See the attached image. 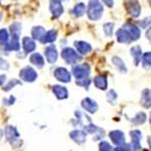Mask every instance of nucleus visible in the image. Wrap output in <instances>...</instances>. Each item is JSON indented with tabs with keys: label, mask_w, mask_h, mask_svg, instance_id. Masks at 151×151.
<instances>
[{
	"label": "nucleus",
	"mask_w": 151,
	"mask_h": 151,
	"mask_svg": "<svg viewBox=\"0 0 151 151\" xmlns=\"http://www.w3.org/2000/svg\"><path fill=\"white\" fill-rule=\"evenodd\" d=\"M104 8L100 3L99 0H89L88 5V17L91 21H98L101 17Z\"/></svg>",
	"instance_id": "nucleus-1"
},
{
	"label": "nucleus",
	"mask_w": 151,
	"mask_h": 151,
	"mask_svg": "<svg viewBox=\"0 0 151 151\" xmlns=\"http://www.w3.org/2000/svg\"><path fill=\"white\" fill-rule=\"evenodd\" d=\"M61 56L68 64H76L82 60V57L71 48H64L61 52Z\"/></svg>",
	"instance_id": "nucleus-2"
},
{
	"label": "nucleus",
	"mask_w": 151,
	"mask_h": 151,
	"mask_svg": "<svg viewBox=\"0 0 151 151\" xmlns=\"http://www.w3.org/2000/svg\"><path fill=\"white\" fill-rule=\"evenodd\" d=\"M90 70H91L90 66L85 63L74 67L73 68V73L77 80H80V79H86L89 75Z\"/></svg>",
	"instance_id": "nucleus-3"
},
{
	"label": "nucleus",
	"mask_w": 151,
	"mask_h": 151,
	"mask_svg": "<svg viewBox=\"0 0 151 151\" xmlns=\"http://www.w3.org/2000/svg\"><path fill=\"white\" fill-rule=\"evenodd\" d=\"M125 8L128 13L134 17H137L141 14V6L137 0H125Z\"/></svg>",
	"instance_id": "nucleus-4"
},
{
	"label": "nucleus",
	"mask_w": 151,
	"mask_h": 151,
	"mask_svg": "<svg viewBox=\"0 0 151 151\" xmlns=\"http://www.w3.org/2000/svg\"><path fill=\"white\" fill-rule=\"evenodd\" d=\"M5 136L8 141L12 144L14 147H15V143H18L20 144H22V142L21 141H18L17 138L19 137L20 134L17 132L16 128L13 126H7L5 129Z\"/></svg>",
	"instance_id": "nucleus-5"
},
{
	"label": "nucleus",
	"mask_w": 151,
	"mask_h": 151,
	"mask_svg": "<svg viewBox=\"0 0 151 151\" xmlns=\"http://www.w3.org/2000/svg\"><path fill=\"white\" fill-rule=\"evenodd\" d=\"M20 77L25 82L33 83L37 78V73L32 67H27L22 69L20 72Z\"/></svg>",
	"instance_id": "nucleus-6"
},
{
	"label": "nucleus",
	"mask_w": 151,
	"mask_h": 151,
	"mask_svg": "<svg viewBox=\"0 0 151 151\" xmlns=\"http://www.w3.org/2000/svg\"><path fill=\"white\" fill-rule=\"evenodd\" d=\"M55 76L57 79L61 83H67L71 79V76L70 72L64 67H58L55 70Z\"/></svg>",
	"instance_id": "nucleus-7"
},
{
	"label": "nucleus",
	"mask_w": 151,
	"mask_h": 151,
	"mask_svg": "<svg viewBox=\"0 0 151 151\" xmlns=\"http://www.w3.org/2000/svg\"><path fill=\"white\" fill-rule=\"evenodd\" d=\"M50 11L55 17H59L64 12V7L59 0H52L50 2Z\"/></svg>",
	"instance_id": "nucleus-8"
},
{
	"label": "nucleus",
	"mask_w": 151,
	"mask_h": 151,
	"mask_svg": "<svg viewBox=\"0 0 151 151\" xmlns=\"http://www.w3.org/2000/svg\"><path fill=\"white\" fill-rule=\"evenodd\" d=\"M45 55L47 60L49 62L50 64L55 63L56 60H58V53L55 45H52L46 47L45 51Z\"/></svg>",
	"instance_id": "nucleus-9"
},
{
	"label": "nucleus",
	"mask_w": 151,
	"mask_h": 151,
	"mask_svg": "<svg viewBox=\"0 0 151 151\" xmlns=\"http://www.w3.org/2000/svg\"><path fill=\"white\" fill-rule=\"evenodd\" d=\"M110 137L113 144L116 145H122L125 142V134L119 130H114L110 132Z\"/></svg>",
	"instance_id": "nucleus-10"
},
{
	"label": "nucleus",
	"mask_w": 151,
	"mask_h": 151,
	"mask_svg": "<svg viewBox=\"0 0 151 151\" xmlns=\"http://www.w3.org/2000/svg\"><path fill=\"white\" fill-rule=\"evenodd\" d=\"M81 104L85 110H87L90 113H94L98 110L97 103L89 98H86L83 99L81 102Z\"/></svg>",
	"instance_id": "nucleus-11"
},
{
	"label": "nucleus",
	"mask_w": 151,
	"mask_h": 151,
	"mask_svg": "<svg viewBox=\"0 0 151 151\" xmlns=\"http://www.w3.org/2000/svg\"><path fill=\"white\" fill-rule=\"evenodd\" d=\"M117 41L120 43H130L132 42V37L128 30L124 27L119 29L116 33Z\"/></svg>",
	"instance_id": "nucleus-12"
},
{
	"label": "nucleus",
	"mask_w": 151,
	"mask_h": 151,
	"mask_svg": "<svg viewBox=\"0 0 151 151\" xmlns=\"http://www.w3.org/2000/svg\"><path fill=\"white\" fill-rule=\"evenodd\" d=\"M130 135L132 137V144H133V150L137 151L141 149L140 141L142 137V134L140 131L134 130L130 132Z\"/></svg>",
	"instance_id": "nucleus-13"
},
{
	"label": "nucleus",
	"mask_w": 151,
	"mask_h": 151,
	"mask_svg": "<svg viewBox=\"0 0 151 151\" xmlns=\"http://www.w3.org/2000/svg\"><path fill=\"white\" fill-rule=\"evenodd\" d=\"M123 27L127 29L128 32L129 33L132 41H135V40H137L139 39L140 36H141V31L137 27L132 24H126Z\"/></svg>",
	"instance_id": "nucleus-14"
},
{
	"label": "nucleus",
	"mask_w": 151,
	"mask_h": 151,
	"mask_svg": "<svg viewBox=\"0 0 151 151\" xmlns=\"http://www.w3.org/2000/svg\"><path fill=\"white\" fill-rule=\"evenodd\" d=\"M52 91L55 94L57 98L59 100H64L68 97V91L65 87L60 86H54L52 87Z\"/></svg>",
	"instance_id": "nucleus-15"
},
{
	"label": "nucleus",
	"mask_w": 151,
	"mask_h": 151,
	"mask_svg": "<svg viewBox=\"0 0 151 151\" xmlns=\"http://www.w3.org/2000/svg\"><path fill=\"white\" fill-rule=\"evenodd\" d=\"M70 137L78 144H82L86 141V134L83 131L74 130L70 132Z\"/></svg>",
	"instance_id": "nucleus-16"
},
{
	"label": "nucleus",
	"mask_w": 151,
	"mask_h": 151,
	"mask_svg": "<svg viewBox=\"0 0 151 151\" xmlns=\"http://www.w3.org/2000/svg\"><path fill=\"white\" fill-rule=\"evenodd\" d=\"M74 44L78 52L82 55H86L91 51V46L89 43L83 41H76Z\"/></svg>",
	"instance_id": "nucleus-17"
},
{
	"label": "nucleus",
	"mask_w": 151,
	"mask_h": 151,
	"mask_svg": "<svg viewBox=\"0 0 151 151\" xmlns=\"http://www.w3.org/2000/svg\"><path fill=\"white\" fill-rule=\"evenodd\" d=\"M141 104L144 108H150L151 106V90L145 89L143 91L141 98Z\"/></svg>",
	"instance_id": "nucleus-18"
},
{
	"label": "nucleus",
	"mask_w": 151,
	"mask_h": 151,
	"mask_svg": "<svg viewBox=\"0 0 151 151\" xmlns=\"http://www.w3.org/2000/svg\"><path fill=\"white\" fill-rule=\"evenodd\" d=\"M23 47L27 54L33 52L36 48V43L33 40L29 37H24L23 39Z\"/></svg>",
	"instance_id": "nucleus-19"
},
{
	"label": "nucleus",
	"mask_w": 151,
	"mask_h": 151,
	"mask_svg": "<svg viewBox=\"0 0 151 151\" xmlns=\"http://www.w3.org/2000/svg\"><path fill=\"white\" fill-rule=\"evenodd\" d=\"M85 129L87 132L91 133V134H95L97 136H98V139L101 138L104 135V131L99 127H97L96 125H93V124H89L87 126L85 127Z\"/></svg>",
	"instance_id": "nucleus-20"
},
{
	"label": "nucleus",
	"mask_w": 151,
	"mask_h": 151,
	"mask_svg": "<svg viewBox=\"0 0 151 151\" xmlns=\"http://www.w3.org/2000/svg\"><path fill=\"white\" fill-rule=\"evenodd\" d=\"M57 36H58V32L55 29H52V30L48 31L47 33H45V35L40 39V42L42 43H44V44L52 42L55 41Z\"/></svg>",
	"instance_id": "nucleus-21"
},
{
	"label": "nucleus",
	"mask_w": 151,
	"mask_h": 151,
	"mask_svg": "<svg viewBox=\"0 0 151 151\" xmlns=\"http://www.w3.org/2000/svg\"><path fill=\"white\" fill-rule=\"evenodd\" d=\"M94 83L97 88L105 90L107 87V79L106 76H97L94 79Z\"/></svg>",
	"instance_id": "nucleus-22"
},
{
	"label": "nucleus",
	"mask_w": 151,
	"mask_h": 151,
	"mask_svg": "<svg viewBox=\"0 0 151 151\" xmlns=\"http://www.w3.org/2000/svg\"><path fill=\"white\" fill-rule=\"evenodd\" d=\"M131 55L134 58V64L136 66L138 65L141 60V55H142V51L139 45H136V46L132 47L130 50Z\"/></svg>",
	"instance_id": "nucleus-23"
},
{
	"label": "nucleus",
	"mask_w": 151,
	"mask_h": 151,
	"mask_svg": "<svg viewBox=\"0 0 151 151\" xmlns=\"http://www.w3.org/2000/svg\"><path fill=\"white\" fill-rule=\"evenodd\" d=\"M20 43H19V36L12 35V38L10 42L6 45L5 49L8 51H17L20 49Z\"/></svg>",
	"instance_id": "nucleus-24"
},
{
	"label": "nucleus",
	"mask_w": 151,
	"mask_h": 151,
	"mask_svg": "<svg viewBox=\"0 0 151 151\" xmlns=\"http://www.w3.org/2000/svg\"><path fill=\"white\" fill-rule=\"evenodd\" d=\"M30 62L34 65L37 66L38 67L42 68L43 66L45 65V60L40 54L35 53L31 55L30 57Z\"/></svg>",
	"instance_id": "nucleus-25"
},
{
	"label": "nucleus",
	"mask_w": 151,
	"mask_h": 151,
	"mask_svg": "<svg viewBox=\"0 0 151 151\" xmlns=\"http://www.w3.org/2000/svg\"><path fill=\"white\" fill-rule=\"evenodd\" d=\"M45 33V29L42 27H34L32 29V37L33 40H40Z\"/></svg>",
	"instance_id": "nucleus-26"
},
{
	"label": "nucleus",
	"mask_w": 151,
	"mask_h": 151,
	"mask_svg": "<svg viewBox=\"0 0 151 151\" xmlns=\"http://www.w3.org/2000/svg\"><path fill=\"white\" fill-rule=\"evenodd\" d=\"M112 62H113L114 65L116 67V68L118 69L119 71L122 73H126V67H125V64H124V62L122 61V60L121 58H119V57H113V59H112Z\"/></svg>",
	"instance_id": "nucleus-27"
},
{
	"label": "nucleus",
	"mask_w": 151,
	"mask_h": 151,
	"mask_svg": "<svg viewBox=\"0 0 151 151\" xmlns=\"http://www.w3.org/2000/svg\"><path fill=\"white\" fill-rule=\"evenodd\" d=\"M147 119V115L144 112H140V113H137L135 116L134 118H132L131 119V122H133L135 125H141V124L144 123Z\"/></svg>",
	"instance_id": "nucleus-28"
},
{
	"label": "nucleus",
	"mask_w": 151,
	"mask_h": 151,
	"mask_svg": "<svg viewBox=\"0 0 151 151\" xmlns=\"http://www.w3.org/2000/svg\"><path fill=\"white\" fill-rule=\"evenodd\" d=\"M85 10H86V7H85L84 4L79 3L76 5L75 8H74L73 13L76 17H79L83 15V14L85 13Z\"/></svg>",
	"instance_id": "nucleus-29"
},
{
	"label": "nucleus",
	"mask_w": 151,
	"mask_h": 151,
	"mask_svg": "<svg viewBox=\"0 0 151 151\" xmlns=\"http://www.w3.org/2000/svg\"><path fill=\"white\" fill-rule=\"evenodd\" d=\"M142 64L144 67H151V52L144 53L142 57Z\"/></svg>",
	"instance_id": "nucleus-30"
},
{
	"label": "nucleus",
	"mask_w": 151,
	"mask_h": 151,
	"mask_svg": "<svg viewBox=\"0 0 151 151\" xmlns=\"http://www.w3.org/2000/svg\"><path fill=\"white\" fill-rule=\"evenodd\" d=\"M21 29V25L19 23H14L12 26L10 27V31L12 33V35L14 36H20Z\"/></svg>",
	"instance_id": "nucleus-31"
},
{
	"label": "nucleus",
	"mask_w": 151,
	"mask_h": 151,
	"mask_svg": "<svg viewBox=\"0 0 151 151\" xmlns=\"http://www.w3.org/2000/svg\"><path fill=\"white\" fill-rule=\"evenodd\" d=\"M9 33L5 29L0 30V45H3L9 40Z\"/></svg>",
	"instance_id": "nucleus-32"
},
{
	"label": "nucleus",
	"mask_w": 151,
	"mask_h": 151,
	"mask_svg": "<svg viewBox=\"0 0 151 151\" xmlns=\"http://www.w3.org/2000/svg\"><path fill=\"white\" fill-rule=\"evenodd\" d=\"M113 27H114V24L113 23H107V24H104V29L105 34L107 36H111L113 34Z\"/></svg>",
	"instance_id": "nucleus-33"
},
{
	"label": "nucleus",
	"mask_w": 151,
	"mask_h": 151,
	"mask_svg": "<svg viewBox=\"0 0 151 151\" xmlns=\"http://www.w3.org/2000/svg\"><path fill=\"white\" fill-rule=\"evenodd\" d=\"M106 98H107L108 102H110V104H114V102L116 101V100L117 98V94L115 92L114 90H110L106 94Z\"/></svg>",
	"instance_id": "nucleus-34"
},
{
	"label": "nucleus",
	"mask_w": 151,
	"mask_h": 151,
	"mask_svg": "<svg viewBox=\"0 0 151 151\" xmlns=\"http://www.w3.org/2000/svg\"><path fill=\"white\" fill-rule=\"evenodd\" d=\"M100 151H112V147L107 141H102L99 144Z\"/></svg>",
	"instance_id": "nucleus-35"
},
{
	"label": "nucleus",
	"mask_w": 151,
	"mask_h": 151,
	"mask_svg": "<svg viewBox=\"0 0 151 151\" xmlns=\"http://www.w3.org/2000/svg\"><path fill=\"white\" fill-rule=\"evenodd\" d=\"M19 84H21V83L20 81L17 80V79H13L11 82H9V83H8L7 86H5V87L2 88V89L5 90V91H9V90H11L13 87H14L15 86Z\"/></svg>",
	"instance_id": "nucleus-36"
},
{
	"label": "nucleus",
	"mask_w": 151,
	"mask_h": 151,
	"mask_svg": "<svg viewBox=\"0 0 151 151\" xmlns=\"http://www.w3.org/2000/svg\"><path fill=\"white\" fill-rule=\"evenodd\" d=\"M90 79H88V78H86V79H80V80H77L76 81V84L78 85V86H83V87H88V86H89L90 84Z\"/></svg>",
	"instance_id": "nucleus-37"
},
{
	"label": "nucleus",
	"mask_w": 151,
	"mask_h": 151,
	"mask_svg": "<svg viewBox=\"0 0 151 151\" xmlns=\"http://www.w3.org/2000/svg\"><path fill=\"white\" fill-rule=\"evenodd\" d=\"M115 151H132L130 144H122L120 147L116 148Z\"/></svg>",
	"instance_id": "nucleus-38"
},
{
	"label": "nucleus",
	"mask_w": 151,
	"mask_h": 151,
	"mask_svg": "<svg viewBox=\"0 0 151 151\" xmlns=\"http://www.w3.org/2000/svg\"><path fill=\"white\" fill-rule=\"evenodd\" d=\"M9 67V64L7 61L4 59L0 58V70H8Z\"/></svg>",
	"instance_id": "nucleus-39"
},
{
	"label": "nucleus",
	"mask_w": 151,
	"mask_h": 151,
	"mask_svg": "<svg viewBox=\"0 0 151 151\" xmlns=\"http://www.w3.org/2000/svg\"><path fill=\"white\" fill-rule=\"evenodd\" d=\"M151 24V17H147L144 20V21H141V22L139 23V24L141 25V27H142L143 28H145L146 27H147L148 25Z\"/></svg>",
	"instance_id": "nucleus-40"
},
{
	"label": "nucleus",
	"mask_w": 151,
	"mask_h": 151,
	"mask_svg": "<svg viewBox=\"0 0 151 151\" xmlns=\"http://www.w3.org/2000/svg\"><path fill=\"white\" fill-rule=\"evenodd\" d=\"M102 1L104 2V4L106 5V6H108V7L110 8L113 7V0H102Z\"/></svg>",
	"instance_id": "nucleus-41"
},
{
	"label": "nucleus",
	"mask_w": 151,
	"mask_h": 151,
	"mask_svg": "<svg viewBox=\"0 0 151 151\" xmlns=\"http://www.w3.org/2000/svg\"><path fill=\"white\" fill-rule=\"evenodd\" d=\"M146 37L149 40H151V27H150L146 32Z\"/></svg>",
	"instance_id": "nucleus-42"
},
{
	"label": "nucleus",
	"mask_w": 151,
	"mask_h": 151,
	"mask_svg": "<svg viewBox=\"0 0 151 151\" xmlns=\"http://www.w3.org/2000/svg\"><path fill=\"white\" fill-rule=\"evenodd\" d=\"M9 101H8V103H7L8 105L13 104H14V102L15 101V98H14L13 96H11L10 99H9Z\"/></svg>",
	"instance_id": "nucleus-43"
},
{
	"label": "nucleus",
	"mask_w": 151,
	"mask_h": 151,
	"mask_svg": "<svg viewBox=\"0 0 151 151\" xmlns=\"http://www.w3.org/2000/svg\"><path fill=\"white\" fill-rule=\"evenodd\" d=\"M5 79H6V77H5V75H1V76H0V86L3 84L4 82H5Z\"/></svg>",
	"instance_id": "nucleus-44"
},
{
	"label": "nucleus",
	"mask_w": 151,
	"mask_h": 151,
	"mask_svg": "<svg viewBox=\"0 0 151 151\" xmlns=\"http://www.w3.org/2000/svg\"><path fill=\"white\" fill-rule=\"evenodd\" d=\"M147 141H148V144H149L150 147L151 148V136H149V137H147Z\"/></svg>",
	"instance_id": "nucleus-45"
},
{
	"label": "nucleus",
	"mask_w": 151,
	"mask_h": 151,
	"mask_svg": "<svg viewBox=\"0 0 151 151\" xmlns=\"http://www.w3.org/2000/svg\"><path fill=\"white\" fill-rule=\"evenodd\" d=\"M148 2H149L150 5V6H151V0H148Z\"/></svg>",
	"instance_id": "nucleus-46"
},
{
	"label": "nucleus",
	"mask_w": 151,
	"mask_h": 151,
	"mask_svg": "<svg viewBox=\"0 0 151 151\" xmlns=\"http://www.w3.org/2000/svg\"><path fill=\"white\" fill-rule=\"evenodd\" d=\"M150 124H151V113H150Z\"/></svg>",
	"instance_id": "nucleus-47"
},
{
	"label": "nucleus",
	"mask_w": 151,
	"mask_h": 151,
	"mask_svg": "<svg viewBox=\"0 0 151 151\" xmlns=\"http://www.w3.org/2000/svg\"><path fill=\"white\" fill-rule=\"evenodd\" d=\"M143 151H149V150H144Z\"/></svg>",
	"instance_id": "nucleus-48"
},
{
	"label": "nucleus",
	"mask_w": 151,
	"mask_h": 151,
	"mask_svg": "<svg viewBox=\"0 0 151 151\" xmlns=\"http://www.w3.org/2000/svg\"><path fill=\"white\" fill-rule=\"evenodd\" d=\"M0 18H1V14H0Z\"/></svg>",
	"instance_id": "nucleus-49"
}]
</instances>
